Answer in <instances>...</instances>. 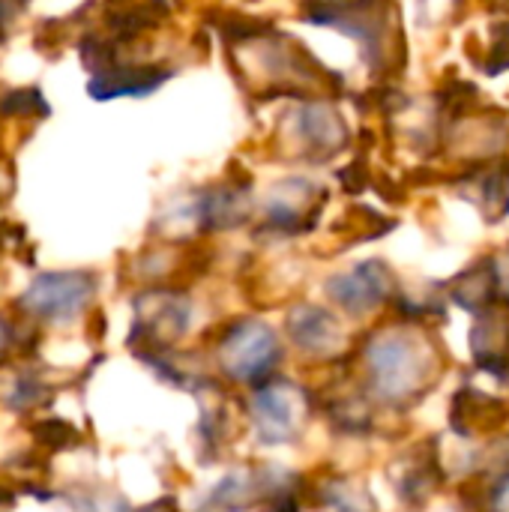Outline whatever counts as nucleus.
<instances>
[{
    "label": "nucleus",
    "instance_id": "obj_1",
    "mask_svg": "<svg viewBox=\"0 0 509 512\" xmlns=\"http://www.w3.org/2000/svg\"><path fill=\"white\" fill-rule=\"evenodd\" d=\"M366 369L381 399L408 402L426 387L432 357L402 333H381L366 345Z\"/></svg>",
    "mask_w": 509,
    "mask_h": 512
},
{
    "label": "nucleus",
    "instance_id": "obj_2",
    "mask_svg": "<svg viewBox=\"0 0 509 512\" xmlns=\"http://www.w3.org/2000/svg\"><path fill=\"white\" fill-rule=\"evenodd\" d=\"M219 360L231 378L261 384L279 360V342L267 324L237 321L219 342Z\"/></svg>",
    "mask_w": 509,
    "mask_h": 512
},
{
    "label": "nucleus",
    "instance_id": "obj_3",
    "mask_svg": "<svg viewBox=\"0 0 509 512\" xmlns=\"http://www.w3.org/2000/svg\"><path fill=\"white\" fill-rule=\"evenodd\" d=\"M93 297V276L66 270V273H42L21 297V309L36 318H72Z\"/></svg>",
    "mask_w": 509,
    "mask_h": 512
},
{
    "label": "nucleus",
    "instance_id": "obj_4",
    "mask_svg": "<svg viewBox=\"0 0 509 512\" xmlns=\"http://www.w3.org/2000/svg\"><path fill=\"white\" fill-rule=\"evenodd\" d=\"M303 393L291 384H267L252 399V414L258 435L267 444H285L297 435V426L303 420Z\"/></svg>",
    "mask_w": 509,
    "mask_h": 512
},
{
    "label": "nucleus",
    "instance_id": "obj_5",
    "mask_svg": "<svg viewBox=\"0 0 509 512\" xmlns=\"http://www.w3.org/2000/svg\"><path fill=\"white\" fill-rule=\"evenodd\" d=\"M189 324V303L171 291H153L138 297V315L132 327V342L168 345L183 336Z\"/></svg>",
    "mask_w": 509,
    "mask_h": 512
},
{
    "label": "nucleus",
    "instance_id": "obj_6",
    "mask_svg": "<svg viewBox=\"0 0 509 512\" xmlns=\"http://www.w3.org/2000/svg\"><path fill=\"white\" fill-rule=\"evenodd\" d=\"M330 297L351 315H366L372 309H378L390 291H393V273L381 264V261H366L357 264L348 273H339L330 279L327 285Z\"/></svg>",
    "mask_w": 509,
    "mask_h": 512
},
{
    "label": "nucleus",
    "instance_id": "obj_7",
    "mask_svg": "<svg viewBox=\"0 0 509 512\" xmlns=\"http://www.w3.org/2000/svg\"><path fill=\"white\" fill-rule=\"evenodd\" d=\"M288 333L300 351L309 357H327L342 345V327L339 321L315 306H297L288 315Z\"/></svg>",
    "mask_w": 509,
    "mask_h": 512
},
{
    "label": "nucleus",
    "instance_id": "obj_8",
    "mask_svg": "<svg viewBox=\"0 0 509 512\" xmlns=\"http://www.w3.org/2000/svg\"><path fill=\"white\" fill-rule=\"evenodd\" d=\"M171 72L159 66H108L96 72L87 84L93 99H117V96H144L156 90Z\"/></svg>",
    "mask_w": 509,
    "mask_h": 512
},
{
    "label": "nucleus",
    "instance_id": "obj_9",
    "mask_svg": "<svg viewBox=\"0 0 509 512\" xmlns=\"http://www.w3.org/2000/svg\"><path fill=\"white\" fill-rule=\"evenodd\" d=\"M294 120H297V132H300L303 144L315 156H330V153L342 150L348 141L345 123L330 105H321V102L303 105Z\"/></svg>",
    "mask_w": 509,
    "mask_h": 512
},
{
    "label": "nucleus",
    "instance_id": "obj_10",
    "mask_svg": "<svg viewBox=\"0 0 509 512\" xmlns=\"http://www.w3.org/2000/svg\"><path fill=\"white\" fill-rule=\"evenodd\" d=\"M474 357L492 372H509V306H489L474 327Z\"/></svg>",
    "mask_w": 509,
    "mask_h": 512
},
{
    "label": "nucleus",
    "instance_id": "obj_11",
    "mask_svg": "<svg viewBox=\"0 0 509 512\" xmlns=\"http://www.w3.org/2000/svg\"><path fill=\"white\" fill-rule=\"evenodd\" d=\"M509 417L507 405L477 393L471 387H465L456 396V408H453V426L459 429V435H480V432H492L498 429Z\"/></svg>",
    "mask_w": 509,
    "mask_h": 512
},
{
    "label": "nucleus",
    "instance_id": "obj_12",
    "mask_svg": "<svg viewBox=\"0 0 509 512\" xmlns=\"http://www.w3.org/2000/svg\"><path fill=\"white\" fill-rule=\"evenodd\" d=\"M495 288H498V267L492 261H480L453 282V297L468 312H486L495 300Z\"/></svg>",
    "mask_w": 509,
    "mask_h": 512
},
{
    "label": "nucleus",
    "instance_id": "obj_13",
    "mask_svg": "<svg viewBox=\"0 0 509 512\" xmlns=\"http://www.w3.org/2000/svg\"><path fill=\"white\" fill-rule=\"evenodd\" d=\"M198 219L207 228H231L240 219H246V192L240 186H222L213 192H204L195 207Z\"/></svg>",
    "mask_w": 509,
    "mask_h": 512
},
{
    "label": "nucleus",
    "instance_id": "obj_14",
    "mask_svg": "<svg viewBox=\"0 0 509 512\" xmlns=\"http://www.w3.org/2000/svg\"><path fill=\"white\" fill-rule=\"evenodd\" d=\"M264 489H267V480H261L255 474H231L216 486L210 504L222 512L249 510L264 495Z\"/></svg>",
    "mask_w": 509,
    "mask_h": 512
},
{
    "label": "nucleus",
    "instance_id": "obj_15",
    "mask_svg": "<svg viewBox=\"0 0 509 512\" xmlns=\"http://www.w3.org/2000/svg\"><path fill=\"white\" fill-rule=\"evenodd\" d=\"M480 192H483V207L489 219L498 222L509 210V171L504 168L486 171V177L480 180Z\"/></svg>",
    "mask_w": 509,
    "mask_h": 512
},
{
    "label": "nucleus",
    "instance_id": "obj_16",
    "mask_svg": "<svg viewBox=\"0 0 509 512\" xmlns=\"http://www.w3.org/2000/svg\"><path fill=\"white\" fill-rule=\"evenodd\" d=\"M45 402H51V390H48V384H42L39 378H33V375H18V378L12 381V396L6 399V405H9L12 411H30V408H36V405H45Z\"/></svg>",
    "mask_w": 509,
    "mask_h": 512
},
{
    "label": "nucleus",
    "instance_id": "obj_17",
    "mask_svg": "<svg viewBox=\"0 0 509 512\" xmlns=\"http://www.w3.org/2000/svg\"><path fill=\"white\" fill-rule=\"evenodd\" d=\"M0 111L3 114H21V117H36V114H51L45 96L39 87H27V90H12L0 99Z\"/></svg>",
    "mask_w": 509,
    "mask_h": 512
},
{
    "label": "nucleus",
    "instance_id": "obj_18",
    "mask_svg": "<svg viewBox=\"0 0 509 512\" xmlns=\"http://www.w3.org/2000/svg\"><path fill=\"white\" fill-rule=\"evenodd\" d=\"M33 432H36V441L48 450H63L78 441V432L63 420H42Z\"/></svg>",
    "mask_w": 509,
    "mask_h": 512
},
{
    "label": "nucleus",
    "instance_id": "obj_19",
    "mask_svg": "<svg viewBox=\"0 0 509 512\" xmlns=\"http://www.w3.org/2000/svg\"><path fill=\"white\" fill-rule=\"evenodd\" d=\"M509 66V24L495 27V45H492V60L486 63L489 75H495L498 69Z\"/></svg>",
    "mask_w": 509,
    "mask_h": 512
},
{
    "label": "nucleus",
    "instance_id": "obj_20",
    "mask_svg": "<svg viewBox=\"0 0 509 512\" xmlns=\"http://www.w3.org/2000/svg\"><path fill=\"white\" fill-rule=\"evenodd\" d=\"M492 504H495V512H509V477H504L501 486L495 489Z\"/></svg>",
    "mask_w": 509,
    "mask_h": 512
},
{
    "label": "nucleus",
    "instance_id": "obj_21",
    "mask_svg": "<svg viewBox=\"0 0 509 512\" xmlns=\"http://www.w3.org/2000/svg\"><path fill=\"white\" fill-rule=\"evenodd\" d=\"M270 512H297V507H294V501L282 498V501H276V504H273V510Z\"/></svg>",
    "mask_w": 509,
    "mask_h": 512
},
{
    "label": "nucleus",
    "instance_id": "obj_22",
    "mask_svg": "<svg viewBox=\"0 0 509 512\" xmlns=\"http://www.w3.org/2000/svg\"><path fill=\"white\" fill-rule=\"evenodd\" d=\"M141 512H174V507H168V501H162V504H156V507H150V510H141Z\"/></svg>",
    "mask_w": 509,
    "mask_h": 512
},
{
    "label": "nucleus",
    "instance_id": "obj_23",
    "mask_svg": "<svg viewBox=\"0 0 509 512\" xmlns=\"http://www.w3.org/2000/svg\"><path fill=\"white\" fill-rule=\"evenodd\" d=\"M501 273H504V285H507V294H509V261L501 267Z\"/></svg>",
    "mask_w": 509,
    "mask_h": 512
},
{
    "label": "nucleus",
    "instance_id": "obj_24",
    "mask_svg": "<svg viewBox=\"0 0 509 512\" xmlns=\"http://www.w3.org/2000/svg\"><path fill=\"white\" fill-rule=\"evenodd\" d=\"M6 342V327H3V321H0V345Z\"/></svg>",
    "mask_w": 509,
    "mask_h": 512
}]
</instances>
